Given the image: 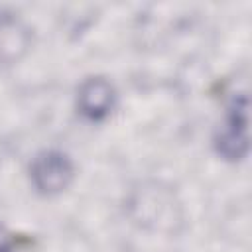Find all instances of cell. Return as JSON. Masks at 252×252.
Listing matches in <instances>:
<instances>
[{
	"label": "cell",
	"mask_w": 252,
	"mask_h": 252,
	"mask_svg": "<svg viewBox=\"0 0 252 252\" xmlns=\"http://www.w3.org/2000/svg\"><path fill=\"white\" fill-rule=\"evenodd\" d=\"M217 152L226 159H242L248 152V100L234 96L215 138Z\"/></svg>",
	"instance_id": "cell-1"
},
{
	"label": "cell",
	"mask_w": 252,
	"mask_h": 252,
	"mask_svg": "<svg viewBox=\"0 0 252 252\" xmlns=\"http://www.w3.org/2000/svg\"><path fill=\"white\" fill-rule=\"evenodd\" d=\"M73 165L61 152L49 150L39 154L32 163V181L41 193H57L71 181Z\"/></svg>",
	"instance_id": "cell-2"
},
{
	"label": "cell",
	"mask_w": 252,
	"mask_h": 252,
	"mask_svg": "<svg viewBox=\"0 0 252 252\" xmlns=\"http://www.w3.org/2000/svg\"><path fill=\"white\" fill-rule=\"evenodd\" d=\"M112 100H114V91L110 87L108 81L104 79H89L81 85L79 89V96H77V104L83 116L91 118V120H100L108 114V110L112 108Z\"/></svg>",
	"instance_id": "cell-3"
},
{
	"label": "cell",
	"mask_w": 252,
	"mask_h": 252,
	"mask_svg": "<svg viewBox=\"0 0 252 252\" xmlns=\"http://www.w3.org/2000/svg\"><path fill=\"white\" fill-rule=\"evenodd\" d=\"M12 250V238L10 234L0 226V252H10Z\"/></svg>",
	"instance_id": "cell-4"
}]
</instances>
